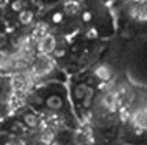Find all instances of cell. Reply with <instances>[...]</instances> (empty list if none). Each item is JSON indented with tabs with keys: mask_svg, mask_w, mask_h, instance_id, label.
<instances>
[{
	"mask_svg": "<svg viewBox=\"0 0 147 145\" xmlns=\"http://www.w3.org/2000/svg\"><path fill=\"white\" fill-rule=\"evenodd\" d=\"M125 118L138 133L147 132V101L132 110L129 108V111L125 114Z\"/></svg>",
	"mask_w": 147,
	"mask_h": 145,
	"instance_id": "1",
	"label": "cell"
},
{
	"mask_svg": "<svg viewBox=\"0 0 147 145\" xmlns=\"http://www.w3.org/2000/svg\"><path fill=\"white\" fill-rule=\"evenodd\" d=\"M54 69H55V63L50 55H38V57L34 60L32 66L30 74L34 78H44L50 76Z\"/></svg>",
	"mask_w": 147,
	"mask_h": 145,
	"instance_id": "2",
	"label": "cell"
},
{
	"mask_svg": "<svg viewBox=\"0 0 147 145\" xmlns=\"http://www.w3.org/2000/svg\"><path fill=\"white\" fill-rule=\"evenodd\" d=\"M37 51L40 55H50L57 51V38L54 34L47 33L37 40Z\"/></svg>",
	"mask_w": 147,
	"mask_h": 145,
	"instance_id": "3",
	"label": "cell"
},
{
	"mask_svg": "<svg viewBox=\"0 0 147 145\" xmlns=\"http://www.w3.org/2000/svg\"><path fill=\"white\" fill-rule=\"evenodd\" d=\"M45 106L51 111H61L63 108L65 103H63V99L59 95H50L45 99Z\"/></svg>",
	"mask_w": 147,
	"mask_h": 145,
	"instance_id": "4",
	"label": "cell"
},
{
	"mask_svg": "<svg viewBox=\"0 0 147 145\" xmlns=\"http://www.w3.org/2000/svg\"><path fill=\"white\" fill-rule=\"evenodd\" d=\"M95 77L100 81H110V78L113 76V70L107 64H100L95 69Z\"/></svg>",
	"mask_w": 147,
	"mask_h": 145,
	"instance_id": "5",
	"label": "cell"
},
{
	"mask_svg": "<svg viewBox=\"0 0 147 145\" xmlns=\"http://www.w3.org/2000/svg\"><path fill=\"white\" fill-rule=\"evenodd\" d=\"M22 122H24V125L28 127H30V129H36L38 125H41V119L38 118L36 114L33 112H25L22 115Z\"/></svg>",
	"mask_w": 147,
	"mask_h": 145,
	"instance_id": "6",
	"label": "cell"
},
{
	"mask_svg": "<svg viewBox=\"0 0 147 145\" xmlns=\"http://www.w3.org/2000/svg\"><path fill=\"white\" fill-rule=\"evenodd\" d=\"M80 11V3L73 1V0H66L63 4V13L67 17H74Z\"/></svg>",
	"mask_w": 147,
	"mask_h": 145,
	"instance_id": "7",
	"label": "cell"
},
{
	"mask_svg": "<svg viewBox=\"0 0 147 145\" xmlns=\"http://www.w3.org/2000/svg\"><path fill=\"white\" fill-rule=\"evenodd\" d=\"M18 19L22 25H30L33 21V11H30V10H22L18 15Z\"/></svg>",
	"mask_w": 147,
	"mask_h": 145,
	"instance_id": "8",
	"label": "cell"
},
{
	"mask_svg": "<svg viewBox=\"0 0 147 145\" xmlns=\"http://www.w3.org/2000/svg\"><path fill=\"white\" fill-rule=\"evenodd\" d=\"M63 19H65V13L63 11H57V13L52 14V17H51L52 23H55V25H61V23L63 22Z\"/></svg>",
	"mask_w": 147,
	"mask_h": 145,
	"instance_id": "9",
	"label": "cell"
},
{
	"mask_svg": "<svg viewBox=\"0 0 147 145\" xmlns=\"http://www.w3.org/2000/svg\"><path fill=\"white\" fill-rule=\"evenodd\" d=\"M81 19H83L84 23H90L91 21L94 19V14L91 13L90 10H84L81 13Z\"/></svg>",
	"mask_w": 147,
	"mask_h": 145,
	"instance_id": "10",
	"label": "cell"
},
{
	"mask_svg": "<svg viewBox=\"0 0 147 145\" xmlns=\"http://www.w3.org/2000/svg\"><path fill=\"white\" fill-rule=\"evenodd\" d=\"M11 10L19 14L24 10V8H22V1H21V0H14L13 3H11Z\"/></svg>",
	"mask_w": 147,
	"mask_h": 145,
	"instance_id": "11",
	"label": "cell"
},
{
	"mask_svg": "<svg viewBox=\"0 0 147 145\" xmlns=\"http://www.w3.org/2000/svg\"><path fill=\"white\" fill-rule=\"evenodd\" d=\"M73 1H80V0H73Z\"/></svg>",
	"mask_w": 147,
	"mask_h": 145,
	"instance_id": "12",
	"label": "cell"
},
{
	"mask_svg": "<svg viewBox=\"0 0 147 145\" xmlns=\"http://www.w3.org/2000/svg\"><path fill=\"white\" fill-rule=\"evenodd\" d=\"M1 1H3V0H0V3H1Z\"/></svg>",
	"mask_w": 147,
	"mask_h": 145,
	"instance_id": "13",
	"label": "cell"
}]
</instances>
